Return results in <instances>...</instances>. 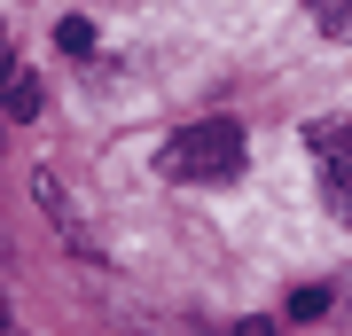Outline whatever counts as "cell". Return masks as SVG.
I'll list each match as a JSON object with an SVG mask.
<instances>
[{
  "mask_svg": "<svg viewBox=\"0 0 352 336\" xmlns=\"http://www.w3.org/2000/svg\"><path fill=\"white\" fill-rule=\"evenodd\" d=\"M55 39H63L71 55H94V24H87V16H63V32H55Z\"/></svg>",
  "mask_w": 352,
  "mask_h": 336,
  "instance_id": "5",
  "label": "cell"
},
{
  "mask_svg": "<svg viewBox=\"0 0 352 336\" xmlns=\"http://www.w3.org/2000/svg\"><path fill=\"white\" fill-rule=\"evenodd\" d=\"M0 336H16V328H8V305H0Z\"/></svg>",
  "mask_w": 352,
  "mask_h": 336,
  "instance_id": "7",
  "label": "cell"
},
{
  "mask_svg": "<svg viewBox=\"0 0 352 336\" xmlns=\"http://www.w3.org/2000/svg\"><path fill=\"white\" fill-rule=\"evenodd\" d=\"M39 102H47V94H39V78L16 71L8 87H0V117H39Z\"/></svg>",
  "mask_w": 352,
  "mask_h": 336,
  "instance_id": "3",
  "label": "cell"
},
{
  "mask_svg": "<svg viewBox=\"0 0 352 336\" xmlns=\"http://www.w3.org/2000/svg\"><path fill=\"white\" fill-rule=\"evenodd\" d=\"M305 8H314V24H321V32H337V39L352 32V0H305Z\"/></svg>",
  "mask_w": 352,
  "mask_h": 336,
  "instance_id": "4",
  "label": "cell"
},
{
  "mask_svg": "<svg viewBox=\"0 0 352 336\" xmlns=\"http://www.w3.org/2000/svg\"><path fill=\"white\" fill-rule=\"evenodd\" d=\"M314 157H321V203L329 219H352V133L344 125H314Z\"/></svg>",
  "mask_w": 352,
  "mask_h": 336,
  "instance_id": "2",
  "label": "cell"
},
{
  "mask_svg": "<svg viewBox=\"0 0 352 336\" xmlns=\"http://www.w3.org/2000/svg\"><path fill=\"white\" fill-rule=\"evenodd\" d=\"M289 313H298V321H321V313H329V289H298V298H289Z\"/></svg>",
  "mask_w": 352,
  "mask_h": 336,
  "instance_id": "6",
  "label": "cell"
},
{
  "mask_svg": "<svg viewBox=\"0 0 352 336\" xmlns=\"http://www.w3.org/2000/svg\"><path fill=\"white\" fill-rule=\"evenodd\" d=\"M243 157H251V149H243V125L204 117V125H180V133L157 149V172L180 180V188H219V180L243 172Z\"/></svg>",
  "mask_w": 352,
  "mask_h": 336,
  "instance_id": "1",
  "label": "cell"
}]
</instances>
